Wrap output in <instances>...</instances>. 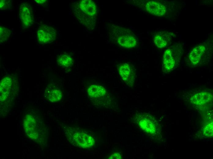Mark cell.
Returning <instances> with one entry per match:
<instances>
[{
    "label": "cell",
    "instance_id": "cell-10",
    "mask_svg": "<svg viewBox=\"0 0 213 159\" xmlns=\"http://www.w3.org/2000/svg\"><path fill=\"white\" fill-rule=\"evenodd\" d=\"M117 42L121 46L127 48L133 47L137 43L135 37L129 33H122L118 38Z\"/></svg>",
    "mask_w": 213,
    "mask_h": 159
},
{
    "label": "cell",
    "instance_id": "cell-18",
    "mask_svg": "<svg viewBox=\"0 0 213 159\" xmlns=\"http://www.w3.org/2000/svg\"><path fill=\"white\" fill-rule=\"evenodd\" d=\"M154 42L156 46L160 48L165 47L167 45L166 41L159 35H156L154 38Z\"/></svg>",
    "mask_w": 213,
    "mask_h": 159
},
{
    "label": "cell",
    "instance_id": "cell-13",
    "mask_svg": "<svg viewBox=\"0 0 213 159\" xmlns=\"http://www.w3.org/2000/svg\"><path fill=\"white\" fill-rule=\"evenodd\" d=\"M163 62L165 69L168 72L171 71L174 67L175 61L170 49H168L165 51L163 57Z\"/></svg>",
    "mask_w": 213,
    "mask_h": 159
},
{
    "label": "cell",
    "instance_id": "cell-1",
    "mask_svg": "<svg viewBox=\"0 0 213 159\" xmlns=\"http://www.w3.org/2000/svg\"><path fill=\"white\" fill-rule=\"evenodd\" d=\"M63 129L67 139L72 145L84 149L94 145L95 141L93 138L79 129L65 125Z\"/></svg>",
    "mask_w": 213,
    "mask_h": 159
},
{
    "label": "cell",
    "instance_id": "cell-16",
    "mask_svg": "<svg viewBox=\"0 0 213 159\" xmlns=\"http://www.w3.org/2000/svg\"><path fill=\"white\" fill-rule=\"evenodd\" d=\"M6 80L7 78L3 79L1 82L0 93L1 98V100L2 99L3 97L6 96V95L9 92V89L11 85V82H9L10 80H9L7 84H6Z\"/></svg>",
    "mask_w": 213,
    "mask_h": 159
},
{
    "label": "cell",
    "instance_id": "cell-19",
    "mask_svg": "<svg viewBox=\"0 0 213 159\" xmlns=\"http://www.w3.org/2000/svg\"><path fill=\"white\" fill-rule=\"evenodd\" d=\"M12 5V1L10 0H1L0 8L1 10H6L9 9Z\"/></svg>",
    "mask_w": 213,
    "mask_h": 159
},
{
    "label": "cell",
    "instance_id": "cell-9",
    "mask_svg": "<svg viewBox=\"0 0 213 159\" xmlns=\"http://www.w3.org/2000/svg\"><path fill=\"white\" fill-rule=\"evenodd\" d=\"M78 5L80 10L90 17H92L96 14V5L91 0H82L79 2Z\"/></svg>",
    "mask_w": 213,
    "mask_h": 159
},
{
    "label": "cell",
    "instance_id": "cell-4",
    "mask_svg": "<svg viewBox=\"0 0 213 159\" xmlns=\"http://www.w3.org/2000/svg\"><path fill=\"white\" fill-rule=\"evenodd\" d=\"M57 33L55 29L51 26L45 24L41 25L37 32L39 43L43 44L52 42L56 38Z\"/></svg>",
    "mask_w": 213,
    "mask_h": 159
},
{
    "label": "cell",
    "instance_id": "cell-14",
    "mask_svg": "<svg viewBox=\"0 0 213 159\" xmlns=\"http://www.w3.org/2000/svg\"><path fill=\"white\" fill-rule=\"evenodd\" d=\"M88 95L91 97L98 98L104 96L106 93L105 89L98 85L91 86L88 89Z\"/></svg>",
    "mask_w": 213,
    "mask_h": 159
},
{
    "label": "cell",
    "instance_id": "cell-11",
    "mask_svg": "<svg viewBox=\"0 0 213 159\" xmlns=\"http://www.w3.org/2000/svg\"><path fill=\"white\" fill-rule=\"evenodd\" d=\"M212 96L211 94L206 92H200L194 95L191 99V102L197 105L205 104L212 99Z\"/></svg>",
    "mask_w": 213,
    "mask_h": 159
},
{
    "label": "cell",
    "instance_id": "cell-7",
    "mask_svg": "<svg viewBox=\"0 0 213 159\" xmlns=\"http://www.w3.org/2000/svg\"><path fill=\"white\" fill-rule=\"evenodd\" d=\"M146 10L151 14L157 16L163 15L166 9L164 6L159 2L154 1L148 2L146 4Z\"/></svg>",
    "mask_w": 213,
    "mask_h": 159
},
{
    "label": "cell",
    "instance_id": "cell-2",
    "mask_svg": "<svg viewBox=\"0 0 213 159\" xmlns=\"http://www.w3.org/2000/svg\"><path fill=\"white\" fill-rule=\"evenodd\" d=\"M138 119L139 126L145 132L152 135H156L159 132V125L158 122L150 115L141 114Z\"/></svg>",
    "mask_w": 213,
    "mask_h": 159
},
{
    "label": "cell",
    "instance_id": "cell-21",
    "mask_svg": "<svg viewBox=\"0 0 213 159\" xmlns=\"http://www.w3.org/2000/svg\"><path fill=\"white\" fill-rule=\"evenodd\" d=\"M121 157L120 154L118 153H114L110 156L108 159H121Z\"/></svg>",
    "mask_w": 213,
    "mask_h": 159
},
{
    "label": "cell",
    "instance_id": "cell-6",
    "mask_svg": "<svg viewBox=\"0 0 213 159\" xmlns=\"http://www.w3.org/2000/svg\"><path fill=\"white\" fill-rule=\"evenodd\" d=\"M119 73L123 80L130 86H132L135 80V74L131 66L127 63L118 68Z\"/></svg>",
    "mask_w": 213,
    "mask_h": 159
},
{
    "label": "cell",
    "instance_id": "cell-20",
    "mask_svg": "<svg viewBox=\"0 0 213 159\" xmlns=\"http://www.w3.org/2000/svg\"><path fill=\"white\" fill-rule=\"evenodd\" d=\"M204 133L207 136H212L213 135V123L211 122L204 128Z\"/></svg>",
    "mask_w": 213,
    "mask_h": 159
},
{
    "label": "cell",
    "instance_id": "cell-5",
    "mask_svg": "<svg viewBox=\"0 0 213 159\" xmlns=\"http://www.w3.org/2000/svg\"><path fill=\"white\" fill-rule=\"evenodd\" d=\"M19 18L24 28H29L33 24L34 21L33 11L30 4L23 2L20 5Z\"/></svg>",
    "mask_w": 213,
    "mask_h": 159
},
{
    "label": "cell",
    "instance_id": "cell-17",
    "mask_svg": "<svg viewBox=\"0 0 213 159\" xmlns=\"http://www.w3.org/2000/svg\"><path fill=\"white\" fill-rule=\"evenodd\" d=\"M11 31L9 29L3 26L0 28V41L3 43L7 41L10 36Z\"/></svg>",
    "mask_w": 213,
    "mask_h": 159
},
{
    "label": "cell",
    "instance_id": "cell-12",
    "mask_svg": "<svg viewBox=\"0 0 213 159\" xmlns=\"http://www.w3.org/2000/svg\"><path fill=\"white\" fill-rule=\"evenodd\" d=\"M206 50L205 47L203 45L199 46L194 48L190 53L189 58L193 65H196L200 62Z\"/></svg>",
    "mask_w": 213,
    "mask_h": 159
},
{
    "label": "cell",
    "instance_id": "cell-8",
    "mask_svg": "<svg viewBox=\"0 0 213 159\" xmlns=\"http://www.w3.org/2000/svg\"><path fill=\"white\" fill-rule=\"evenodd\" d=\"M45 97L52 102H57L62 98V93L60 89L54 84L49 85L45 90Z\"/></svg>",
    "mask_w": 213,
    "mask_h": 159
},
{
    "label": "cell",
    "instance_id": "cell-22",
    "mask_svg": "<svg viewBox=\"0 0 213 159\" xmlns=\"http://www.w3.org/2000/svg\"><path fill=\"white\" fill-rule=\"evenodd\" d=\"M47 0H36L35 1L39 4H42L44 3Z\"/></svg>",
    "mask_w": 213,
    "mask_h": 159
},
{
    "label": "cell",
    "instance_id": "cell-15",
    "mask_svg": "<svg viewBox=\"0 0 213 159\" xmlns=\"http://www.w3.org/2000/svg\"><path fill=\"white\" fill-rule=\"evenodd\" d=\"M57 61L59 65L63 67H68L72 64L73 60L69 55L64 54L58 57Z\"/></svg>",
    "mask_w": 213,
    "mask_h": 159
},
{
    "label": "cell",
    "instance_id": "cell-3",
    "mask_svg": "<svg viewBox=\"0 0 213 159\" xmlns=\"http://www.w3.org/2000/svg\"><path fill=\"white\" fill-rule=\"evenodd\" d=\"M24 124L25 133L29 138L34 140L40 138L39 134L42 131H40V126L32 116H26L24 119Z\"/></svg>",
    "mask_w": 213,
    "mask_h": 159
}]
</instances>
